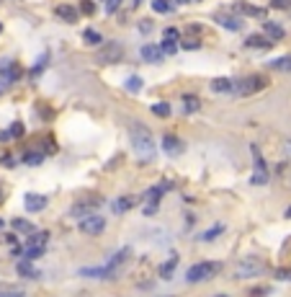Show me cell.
<instances>
[{
    "label": "cell",
    "instance_id": "29",
    "mask_svg": "<svg viewBox=\"0 0 291 297\" xmlns=\"http://www.w3.org/2000/svg\"><path fill=\"white\" fill-rule=\"evenodd\" d=\"M41 160H44V153H34V150H31V153L23 155V163H26V166H39Z\"/></svg>",
    "mask_w": 291,
    "mask_h": 297
},
{
    "label": "cell",
    "instance_id": "24",
    "mask_svg": "<svg viewBox=\"0 0 291 297\" xmlns=\"http://www.w3.org/2000/svg\"><path fill=\"white\" fill-rule=\"evenodd\" d=\"M175 264H178V256H170L162 266H160V277L162 279H170L173 277V272H175Z\"/></svg>",
    "mask_w": 291,
    "mask_h": 297
},
{
    "label": "cell",
    "instance_id": "40",
    "mask_svg": "<svg viewBox=\"0 0 291 297\" xmlns=\"http://www.w3.org/2000/svg\"><path fill=\"white\" fill-rule=\"evenodd\" d=\"M119 5H121V0H106V10H109V13H114Z\"/></svg>",
    "mask_w": 291,
    "mask_h": 297
},
{
    "label": "cell",
    "instance_id": "22",
    "mask_svg": "<svg viewBox=\"0 0 291 297\" xmlns=\"http://www.w3.org/2000/svg\"><path fill=\"white\" fill-rule=\"evenodd\" d=\"M10 228L16 230V233H23V235H31V233H34V225H31V222H28V220H21V217L13 220Z\"/></svg>",
    "mask_w": 291,
    "mask_h": 297
},
{
    "label": "cell",
    "instance_id": "35",
    "mask_svg": "<svg viewBox=\"0 0 291 297\" xmlns=\"http://www.w3.org/2000/svg\"><path fill=\"white\" fill-rule=\"evenodd\" d=\"M142 88V78H137V75H132L129 80H127V91H132V93H137Z\"/></svg>",
    "mask_w": 291,
    "mask_h": 297
},
{
    "label": "cell",
    "instance_id": "20",
    "mask_svg": "<svg viewBox=\"0 0 291 297\" xmlns=\"http://www.w3.org/2000/svg\"><path fill=\"white\" fill-rule=\"evenodd\" d=\"M183 114H196L198 109H201V101H198L196 96H183Z\"/></svg>",
    "mask_w": 291,
    "mask_h": 297
},
{
    "label": "cell",
    "instance_id": "27",
    "mask_svg": "<svg viewBox=\"0 0 291 297\" xmlns=\"http://www.w3.org/2000/svg\"><path fill=\"white\" fill-rule=\"evenodd\" d=\"M155 13H173V0H152Z\"/></svg>",
    "mask_w": 291,
    "mask_h": 297
},
{
    "label": "cell",
    "instance_id": "1",
    "mask_svg": "<svg viewBox=\"0 0 291 297\" xmlns=\"http://www.w3.org/2000/svg\"><path fill=\"white\" fill-rule=\"evenodd\" d=\"M129 140H132L134 153L140 155L142 163H152V160H155L157 147H155V140H152L149 127H145L142 122H132L129 124Z\"/></svg>",
    "mask_w": 291,
    "mask_h": 297
},
{
    "label": "cell",
    "instance_id": "26",
    "mask_svg": "<svg viewBox=\"0 0 291 297\" xmlns=\"http://www.w3.org/2000/svg\"><path fill=\"white\" fill-rule=\"evenodd\" d=\"M44 251H47V246H26L23 248V259H39V256H44Z\"/></svg>",
    "mask_w": 291,
    "mask_h": 297
},
{
    "label": "cell",
    "instance_id": "39",
    "mask_svg": "<svg viewBox=\"0 0 291 297\" xmlns=\"http://www.w3.org/2000/svg\"><path fill=\"white\" fill-rule=\"evenodd\" d=\"M276 279H281V282H291V269H279V272H276Z\"/></svg>",
    "mask_w": 291,
    "mask_h": 297
},
{
    "label": "cell",
    "instance_id": "44",
    "mask_svg": "<svg viewBox=\"0 0 291 297\" xmlns=\"http://www.w3.org/2000/svg\"><path fill=\"white\" fill-rule=\"evenodd\" d=\"M0 163H3L5 168H13V166H16V163H13V158H10V155H3V158H0Z\"/></svg>",
    "mask_w": 291,
    "mask_h": 297
},
{
    "label": "cell",
    "instance_id": "23",
    "mask_svg": "<svg viewBox=\"0 0 291 297\" xmlns=\"http://www.w3.org/2000/svg\"><path fill=\"white\" fill-rule=\"evenodd\" d=\"M83 41L90 44V47H98V44H103V36L96 31V28H85V31H83Z\"/></svg>",
    "mask_w": 291,
    "mask_h": 297
},
{
    "label": "cell",
    "instance_id": "33",
    "mask_svg": "<svg viewBox=\"0 0 291 297\" xmlns=\"http://www.w3.org/2000/svg\"><path fill=\"white\" fill-rule=\"evenodd\" d=\"M93 207H96V202H93V204H75V207H72V215H83V217H85V215H90V210H93Z\"/></svg>",
    "mask_w": 291,
    "mask_h": 297
},
{
    "label": "cell",
    "instance_id": "17",
    "mask_svg": "<svg viewBox=\"0 0 291 297\" xmlns=\"http://www.w3.org/2000/svg\"><path fill=\"white\" fill-rule=\"evenodd\" d=\"M268 67H271V70H276V72H291V54H284V57L271 59Z\"/></svg>",
    "mask_w": 291,
    "mask_h": 297
},
{
    "label": "cell",
    "instance_id": "45",
    "mask_svg": "<svg viewBox=\"0 0 291 297\" xmlns=\"http://www.w3.org/2000/svg\"><path fill=\"white\" fill-rule=\"evenodd\" d=\"M140 28H142V31H152V23H149V21H142Z\"/></svg>",
    "mask_w": 291,
    "mask_h": 297
},
{
    "label": "cell",
    "instance_id": "13",
    "mask_svg": "<svg viewBox=\"0 0 291 297\" xmlns=\"http://www.w3.org/2000/svg\"><path fill=\"white\" fill-rule=\"evenodd\" d=\"M57 16L62 18L65 23H78V16H80V8H72V5H59L57 8Z\"/></svg>",
    "mask_w": 291,
    "mask_h": 297
},
{
    "label": "cell",
    "instance_id": "9",
    "mask_svg": "<svg viewBox=\"0 0 291 297\" xmlns=\"http://www.w3.org/2000/svg\"><path fill=\"white\" fill-rule=\"evenodd\" d=\"M273 39L266 36V34H250V36H245V47L248 49H271L273 47Z\"/></svg>",
    "mask_w": 291,
    "mask_h": 297
},
{
    "label": "cell",
    "instance_id": "50",
    "mask_svg": "<svg viewBox=\"0 0 291 297\" xmlns=\"http://www.w3.org/2000/svg\"><path fill=\"white\" fill-rule=\"evenodd\" d=\"M140 3H142V0H134V5H140Z\"/></svg>",
    "mask_w": 291,
    "mask_h": 297
},
{
    "label": "cell",
    "instance_id": "49",
    "mask_svg": "<svg viewBox=\"0 0 291 297\" xmlns=\"http://www.w3.org/2000/svg\"><path fill=\"white\" fill-rule=\"evenodd\" d=\"M3 225H5V222H3V220H0V230H3Z\"/></svg>",
    "mask_w": 291,
    "mask_h": 297
},
{
    "label": "cell",
    "instance_id": "36",
    "mask_svg": "<svg viewBox=\"0 0 291 297\" xmlns=\"http://www.w3.org/2000/svg\"><path fill=\"white\" fill-rule=\"evenodd\" d=\"M152 114H157V116H170V106H167V103H155V106H152Z\"/></svg>",
    "mask_w": 291,
    "mask_h": 297
},
{
    "label": "cell",
    "instance_id": "28",
    "mask_svg": "<svg viewBox=\"0 0 291 297\" xmlns=\"http://www.w3.org/2000/svg\"><path fill=\"white\" fill-rule=\"evenodd\" d=\"M47 62H49V54H47V52H41V54H39V59H36V65L31 67V72H28V75H31V78H36L39 72H41L44 67H47Z\"/></svg>",
    "mask_w": 291,
    "mask_h": 297
},
{
    "label": "cell",
    "instance_id": "8",
    "mask_svg": "<svg viewBox=\"0 0 291 297\" xmlns=\"http://www.w3.org/2000/svg\"><path fill=\"white\" fill-rule=\"evenodd\" d=\"M127 259H129V248H121V251H116V254H114V259H111L109 264L103 266V279H111V277L116 274V269H119V266L124 264Z\"/></svg>",
    "mask_w": 291,
    "mask_h": 297
},
{
    "label": "cell",
    "instance_id": "46",
    "mask_svg": "<svg viewBox=\"0 0 291 297\" xmlns=\"http://www.w3.org/2000/svg\"><path fill=\"white\" fill-rule=\"evenodd\" d=\"M284 217H286V220H291V207H286V212H284Z\"/></svg>",
    "mask_w": 291,
    "mask_h": 297
},
{
    "label": "cell",
    "instance_id": "34",
    "mask_svg": "<svg viewBox=\"0 0 291 297\" xmlns=\"http://www.w3.org/2000/svg\"><path fill=\"white\" fill-rule=\"evenodd\" d=\"M80 13H83V16H93V13H96V3H93V0H83V3H80Z\"/></svg>",
    "mask_w": 291,
    "mask_h": 297
},
{
    "label": "cell",
    "instance_id": "51",
    "mask_svg": "<svg viewBox=\"0 0 291 297\" xmlns=\"http://www.w3.org/2000/svg\"><path fill=\"white\" fill-rule=\"evenodd\" d=\"M217 297H227V295H217Z\"/></svg>",
    "mask_w": 291,
    "mask_h": 297
},
{
    "label": "cell",
    "instance_id": "10",
    "mask_svg": "<svg viewBox=\"0 0 291 297\" xmlns=\"http://www.w3.org/2000/svg\"><path fill=\"white\" fill-rule=\"evenodd\" d=\"M140 54H142V59H145V62H160V59L165 57L162 47H157V44H142Z\"/></svg>",
    "mask_w": 291,
    "mask_h": 297
},
{
    "label": "cell",
    "instance_id": "18",
    "mask_svg": "<svg viewBox=\"0 0 291 297\" xmlns=\"http://www.w3.org/2000/svg\"><path fill=\"white\" fill-rule=\"evenodd\" d=\"M121 57V47L119 44H106L103 52H101V62H116Z\"/></svg>",
    "mask_w": 291,
    "mask_h": 297
},
{
    "label": "cell",
    "instance_id": "42",
    "mask_svg": "<svg viewBox=\"0 0 291 297\" xmlns=\"http://www.w3.org/2000/svg\"><path fill=\"white\" fill-rule=\"evenodd\" d=\"M273 8H291V0H273Z\"/></svg>",
    "mask_w": 291,
    "mask_h": 297
},
{
    "label": "cell",
    "instance_id": "31",
    "mask_svg": "<svg viewBox=\"0 0 291 297\" xmlns=\"http://www.w3.org/2000/svg\"><path fill=\"white\" fill-rule=\"evenodd\" d=\"M160 47H162V52H165L167 57H170V54H175V52H178V41H173V39H165V41L160 44Z\"/></svg>",
    "mask_w": 291,
    "mask_h": 297
},
{
    "label": "cell",
    "instance_id": "43",
    "mask_svg": "<svg viewBox=\"0 0 291 297\" xmlns=\"http://www.w3.org/2000/svg\"><path fill=\"white\" fill-rule=\"evenodd\" d=\"M0 297H26L23 292H10V290H3L0 292Z\"/></svg>",
    "mask_w": 291,
    "mask_h": 297
},
{
    "label": "cell",
    "instance_id": "21",
    "mask_svg": "<svg viewBox=\"0 0 291 297\" xmlns=\"http://www.w3.org/2000/svg\"><path fill=\"white\" fill-rule=\"evenodd\" d=\"M132 207H134V199H132V197H119V199L114 202V212H116V215H124V212L132 210Z\"/></svg>",
    "mask_w": 291,
    "mask_h": 297
},
{
    "label": "cell",
    "instance_id": "12",
    "mask_svg": "<svg viewBox=\"0 0 291 297\" xmlns=\"http://www.w3.org/2000/svg\"><path fill=\"white\" fill-rule=\"evenodd\" d=\"M211 91L214 93H224V96L235 93V78H214L211 80Z\"/></svg>",
    "mask_w": 291,
    "mask_h": 297
},
{
    "label": "cell",
    "instance_id": "30",
    "mask_svg": "<svg viewBox=\"0 0 291 297\" xmlns=\"http://www.w3.org/2000/svg\"><path fill=\"white\" fill-rule=\"evenodd\" d=\"M219 233H224V225H222V222H219V225H214L211 230H206V233L201 235V241H214V238H217Z\"/></svg>",
    "mask_w": 291,
    "mask_h": 297
},
{
    "label": "cell",
    "instance_id": "15",
    "mask_svg": "<svg viewBox=\"0 0 291 297\" xmlns=\"http://www.w3.org/2000/svg\"><path fill=\"white\" fill-rule=\"evenodd\" d=\"M47 207V197L41 194H26V210L28 212H41Z\"/></svg>",
    "mask_w": 291,
    "mask_h": 297
},
{
    "label": "cell",
    "instance_id": "14",
    "mask_svg": "<svg viewBox=\"0 0 291 297\" xmlns=\"http://www.w3.org/2000/svg\"><path fill=\"white\" fill-rule=\"evenodd\" d=\"M263 34L271 36L273 41H281V39L286 36L284 26H281V23H276V21H266V23H263Z\"/></svg>",
    "mask_w": 291,
    "mask_h": 297
},
{
    "label": "cell",
    "instance_id": "3",
    "mask_svg": "<svg viewBox=\"0 0 291 297\" xmlns=\"http://www.w3.org/2000/svg\"><path fill=\"white\" fill-rule=\"evenodd\" d=\"M268 85L266 78L260 75H248V78H235V93L232 96H253L258 91H263Z\"/></svg>",
    "mask_w": 291,
    "mask_h": 297
},
{
    "label": "cell",
    "instance_id": "52",
    "mask_svg": "<svg viewBox=\"0 0 291 297\" xmlns=\"http://www.w3.org/2000/svg\"><path fill=\"white\" fill-rule=\"evenodd\" d=\"M0 31H3V26H0Z\"/></svg>",
    "mask_w": 291,
    "mask_h": 297
},
{
    "label": "cell",
    "instance_id": "4",
    "mask_svg": "<svg viewBox=\"0 0 291 297\" xmlns=\"http://www.w3.org/2000/svg\"><path fill=\"white\" fill-rule=\"evenodd\" d=\"M250 153H253V178L250 181L255 186H263V184H268V166H266L263 155H260L258 145H250Z\"/></svg>",
    "mask_w": 291,
    "mask_h": 297
},
{
    "label": "cell",
    "instance_id": "37",
    "mask_svg": "<svg viewBox=\"0 0 291 297\" xmlns=\"http://www.w3.org/2000/svg\"><path fill=\"white\" fill-rule=\"evenodd\" d=\"M8 132H10V137H23V132H26V127H23L21 122H13Z\"/></svg>",
    "mask_w": 291,
    "mask_h": 297
},
{
    "label": "cell",
    "instance_id": "7",
    "mask_svg": "<svg viewBox=\"0 0 291 297\" xmlns=\"http://www.w3.org/2000/svg\"><path fill=\"white\" fill-rule=\"evenodd\" d=\"M162 191H165V186H152V189L145 191V202H147L145 215H155L157 204H160V199H162Z\"/></svg>",
    "mask_w": 291,
    "mask_h": 297
},
{
    "label": "cell",
    "instance_id": "41",
    "mask_svg": "<svg viewBox=\"0 0 291 297\" xmlns=\"http://www.w3.org/2000/svg\"><path fill=\"white\" fill-rule=\"evenodd\" d=\"M201 44H198L196 39H188V41H183V49H198Z\"/></svg>",
    "mask_w": 291,
    "mask_h": 297
},
{
    "label": "cell",
    "instance_id": "25",
    "mask_svg": "<svg viewBox=\"0 0 291 297\" xmlns=\"http://www.w3.org/2000/svg\"><path fill=\"white\" fill-rule=\"evenodd\" d=\"M47 241H49V233L47 230H41V233H31V235H28V243L26 246H47Z\"/></svg>",
    "mask_w": 291,
    "mask_h": 297
},
{
    "label": "cell",
    "instance_id": "16",
    "mask_svg": "<svg viewBox=\"0 0 291 297\" xmlns=\"http://www.w3.org/2000/svg\"><path fill=\"white\" fill-rule=\"evenodd\" d=\"M16 272H18V277H26V279H36V277H39V272L31 266V259L18 261V264H16Z\"/></svg>",
    "mask_w": 291,
    "mask_h": 297
},
{
    "label": "cell",
    "instance_id": "11",
    "mask_svg": "<svg viewBox=\"0 0 291 297\" xmlns=\"http://www.w3.org/2000/svg\"><path fill=\"white\" fill-rule=\"evenodd\" d=\"M183 147H186V145H183V140L175 137V135H165V137H162V150H165L167 155H180Z\"/></svg>",
    "mask_w": 291,
    "mask_h": 297
},
{
    "label": "cell",
    "instance_id": "5",
    "mask_svg": "<svg viewBox=\"0 0 291 297\" xmlns=\"http://www.w3.org/2000/svg\"><path fill=\"white\" fill-rule=\"evenodd\" d=\"M78 228H80V233H85V235H98V233L106 230V220H103L101 215H85V217L78 222Z\"/></svg>",
    "mask_w": 291,
    "mask_h": 297
},
{
    "label": "cell",
    "instance_id": "32",
    "mask_svg": "<svg viewBox=\"0 0 291 297\" xmlns=\"http://www.w3.org/2000/svg\"><path fill=\"white\" fill-rule=\"evenodd\" d=\"M240 8H242L245 13H253L255 18H263V16H266V10H263V8H255V5H248V3H240Z\"/></svg>",
    "mask_w": 291,
    "mask_h": 297
},
{
    "label": "cell",
    "instance_id": "38",
    "mask_svg": "<svg viewBox=\"0 0 291 297\" xmlns=\"http://www.w3.org/2000/svg\"><path fill=\"white\" fill-rule=\"evenodd\" d=\"M165 39H173V41H178L180 39V31H178V28H165Z\"/></svg>",
    "mask_w": 291,
    "mask_h": 297
},
{
    "label": "cell",
    "instance_id": "48",
    "mask_svg": "<svg viewBox=\"0 0 291 297\" xmlns=\"http://www.w3.org/2000/svg\"><path fill=\"white\" fill-rule=\"evenodd\" d=\"M175 3H191V0H175Z\"/></svg>",
    "mask_w": 291,
    "mask_h": 297
},
{
    "label": "cell",
    "instance_id": "2",
    "mask_svg": "<svg viewBox=\"0 0 291 297\" xmlns=\"http://www.w3.org/2000/svg\"><path fill=\"white\" fill-rule=\"evenodd\" d=\"M222 269L219 261H201V264H193L191 269L186 272V282H191V285H196V282H206L211 279L214 274H217Z\"/></svg>",
    "mask_w": 291,
    "mask_h": 297
},
{
    "label": "cell",
    "instance_id": "19",
    "mask_svg": "<svg viewBox=\"0 0 291 297\" xmlns=\"http://www.w3.org/2000/svg\"><path fill=\"white\" fill-rule=\"evenodd\" d=\"M214 21H217L219 26H224V28H229V31H240L242 28V21L235 18V16H214Z\"/></svg>",
    "mask_w": 291,
    "mask_h": 297
},
{
    "label": "cell",
    "instance_id": "6",
    "mask_svg": "<svg viewBox=\"0 0 291 297\" xmlns=\"http://www.w3.org/2000/svg\"><path fill=\"white\" fill-rule=\"evenodd\" d=\"M258 274H263V266H260L258 261H248V259H245V261H240L237 264V269H235V277L237 279H250V277H258Z\"/></svg>",
    "mask_w": 291,
    "mask_h": 297
},
{
    "label": "cell",
    "instance_id": "47",
    "mask_svg": "<svg viewBox=\"0 0 291 297\" xmlns=\"http://www.w3.org/2000/svg\"><path fill=\"white\" fill-rule=\"evenodd\" d=\"M3 197H5V191H3V186H0V204H3Z\"/></svg>",
    "mask_w": 291,
    "mask_h": 297
}]
</instances>
